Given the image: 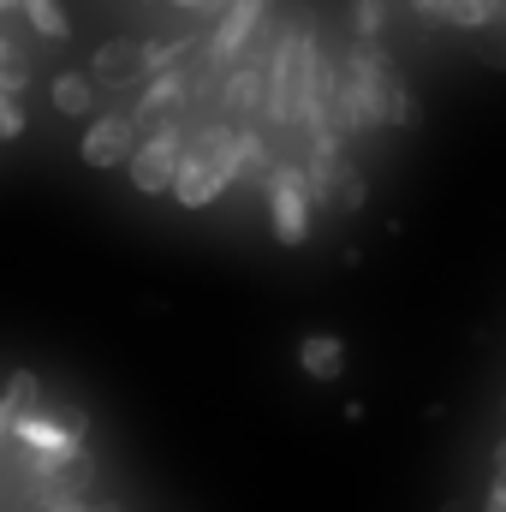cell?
Wrapping results in <instances>:
<instances>
[{"label": "cell", "mask_w": 506, "mask_h": 512, "mask_svg": "<svg viewBox=\"0 0 506 512\" xmlns=\"http://www.w3.org/2000/svg\"><path fill=\"white\" fill-rule=\"evenodd\" d=\"M316 66H322L316 36H310L304 24H286L280 42H274V54H268V96H262V114H268L274 126H298L304 96H310V84H316Z\"/></svg>", "instance_id": "obj_1"}, {"label": "cell", "mask_w": 506, "mask_h": 512, "mask_svg": "<svg viewBox=\"0 0 506 512\" xmlns=\"http://www.w3.org/2000/svg\"><path fill=\"white\" fill-rule=\"evenodd\" d=\"M387 90H393V72H387L381 48L376 42H358L340 60V126L346 131L387 126Z\"/></svg>", "instance_id": "obj_2"}, {"label": "cell", "mask_w": 506, "mask_h": 512, "mask_svg": "<svg viewBox=\"0 0 506 512\" xmlns=\"http://www.w3.org/2000/svg\"><path fill=\"white\" fill-rule=\"evenodd\" d=\"M262 197H268V221H274V239L286 251H298L310 239V179L298 161H274L268 179H262Z\"/></svg>", "instance_id": "obj_3"}, {"label": "cell", "mask_w": 506, "mask_h": 512, "mask_svg": "<svg viewBox=\"0 0 506 512\" xmlns=\"http://www.w3.org/2000/svg\"><path fill=\"white\" fill-rule=\"evenodd\" d=\"M179 161H185V131L173 126V120H161L149 137H137L126 173H131V185H137L143 197H167L173 179H179Z\"/></svg>", "instance_id": "obj_4"}, {"label": "cell", "mask_w": 506, "mask_h": 512, "mask_svg": "<svg viewBox=\"0 0 506 512\" xmlns=\"http://www.w3.org/2000/svg\"><path fill=\"white\" fill-rule=\"evenodd\" d=\"M84 435H90V417H84V411H30V417L12 423V441H18V447L60 453V459H72V453L84 447Z\"/></svg>", "instance_id": "obj_5"}, {"label": "cell", "mask_w": 506, "mask_h": 512, "mask_svg": "<svg viewBox=\"0 0 506 512\" xmlns=\"http://www.w3.org/2000/svg\"><path fill=\"white\" fill-rule=\"evenodd\" d=\"M262 18H268V0H233V6L215 18V36H209V48H203L209 66H239V60L251 54Z\"/></svg>", "instance_id": "obj_6"}, {"label": "cell", "mask_w": 506, "mask_h": 512, "mask_svg": "<svg viewBox=\"0 0 506 512\" xmlns=\"http://www.w3.org/2000/svg\"><path fill=\"white\" fill-rule=\"evenodd\" d=\"M131 149H137V120H131V114H102L96 126L84 131V143H78L84 167H96V173L131 161Z\"/></svg>", "instance_id": "obj_7"}, {"label": "cell", "mask_w": 506, "mask_h": 512, "mask_svg": "<svg viewBox=\"0 0 506 512\" xmlns=\"http://www.w3.org/2000/svg\"><path fill=\"white\" fill-rule=\"evenodd\" d=\"M227 191V173L209 161V149L203 143H191L185 149V161H179V179H173V197L185 203V209H209L215 197Z\"/></svg>", "instance_id": "obj_8"}, {"label": "cell", "mask_w": 506, "mask_h": 512, "mask_svg": "<svg viewBox=\"0 0 506 512\" xmlns=\"http://www.w3.org/2000/svg\"><path fill=\"white\" fill-rule=\"evenodd\" d=\"M90 78L96 84H137V78H149V42H126V36L102 42L96 60H90Z\"/></svg>", "instance_id": "obj_9"}, {"label": "cell", "mask_w": 506, "mask_h": 512, "mask_svg": "<svg viewBox=\"0 0 506 512\" xmlns=\"http://www.w3.org/2000/svg\"><path fill=\"white\" fill-rule=\"evenodd\" d=\"M298 370L310 382H340L346 376V340L340 334H304L298 340Z\"/></svg>", "instance_id": "obj_10"}, {"label": "cell", "mask_w": 506, "mask_h": 512, "mask_svg": "<svg viewBox=\"0 0 506 512\" xmlns=\"http://www.w3.org/2000/svg\"><path fill=\"white\" fill-rule=\"evenodd\" d=\"M262 96H268V72H262V60H239V66H233V78H227L221 108H227L233 120H245V114L262 108Z\"/></svg>", "instance_id": "obj_11"}, {"label": "cell", "mask_w": 506, "mask_h": 512, "mask_svg": "<svg viewBox=\"0 0 506 512\" xmlns=\"http://www.w3.org/2000/svg\"><path fill=\"white\" fill-rule=\"evenodd\" d=\"M48 96H54V114H66V120H84V114L96 108V78H90V72H60Z\"/></svg>", "instance_id": "obj_12"}, {"label": "cell", "mask_w": 506, "mask_h": 512, "mask_svg": "<svg viewBox=\"0 0 506 512\" xmlns=\"http://www.w3.org/2000/svg\"><path fill=\"white\" fill-rule=\"evenodd\" d=\"M24 24H30L36 36H48V42H66V36H72V18H66L60 0H24Z\"/></svg>", "instance_id": "obj_13"}, {"label": "cell", "mask_w": 506, "mask_h": 512, "mask_svg": "<svg viewBox=\"0 0 506 512\" xmlns=\"http://www.w3.org/2000/svg\"><path fill=\"white\" fill-rule=\"evenodd\" d=\"M36 393H42V382L30 376V370H18V376H6V393H0V411L18 423V417H30L36 411Z\"/></svg>", "instance_id": "obj_14"}, {"label": "cell", "mask_w": 506, "mask_h": 512, "mask_svg": "<svg viewBox=\"0 0 506 512\" xmlns=\"http://www.w3.org/2000/svg\"><path fill=\"white\" fill-rule=\"evenodd\" d=\"M364 197H370L364 173H358L352 161H340V167H334V209H340V215H352V209H364Z\"/></svg>", "instance_id": "obj_15"}, {"label": "cell", "mask_w": 506, "mask_h": 512, "mask_svg": "<svg viewBox=\"0 0 506 512\" xmlns=\"http://www.w3.org/2000/svg\"><path fill=\"white\" fill-rule=\"evenodd\" d=\"M387 126H405V131H417L423 126V102L393 78V90H387Z\"/></svg>", "instance_id": "obj_16"}, {"label": "cell", "mask_w": 506, "mask_h": 512, "mask_svg": "<svg viewBox=\"0 0 506 512\" xmlns=\"http://www.w3.org/2000/svg\"><path fill=\"white\" fill-rule=\"evenodd\" d=\"M471 36H477V54H483V66L506 72V12H501V18H489L483 30H471Z\"/></svg>", "instance_id": "obj_17"}, {"label": "cell", "mask_w": 506, "mask_h": 512, "mask_svg": "<svg viewBox=\"0 0 506 512\" xmlns=\"http://www.w3.org/2000/svg\"><path fill=\"white\" fill-rule=\"evenodd\" d=\"M352 6V24H358V42H376L387 30V0H346Z\"/></svg>", "instance_id": "obj_18"}, {"label": "cell", "mask_w": 506, "mask_h": 512, "mask_svg": "<svg viewBox=\"0 0 506 512\" xmlns=\"http://www.w3.org/2000/svg\"><path fill=\"white\" fill-rule=\"evenodd\" d=\"M12 137H24V114H18V96L0 90V143H12Z\"/></svg>", "instance_id": "obj_19"}, {"label": "cell", "mask_w": 506, "mask_h": 512, "mask_svg": "<svg viewBox=\"0 0 506 512\" xmlns=\"http://www.w3.org/2000/svg\"><path fill=\"white\" fill-rule=\"evenodd\" d=\"M411 6H417L429 24H447V0H411Z\"/></svg>", "instance_id": "obj_20"}, {"label": "cell", "mask_w": 506, "mask_h": 512, "mask_svg": "<svg viewBox=\"0 0 506 512\" xmlns=\"http://www.w3.org/2000/svg\"><path fill=\"white\" fill-rule=\"evenodd\" d=\"M483 512H506V483L495 477V489H489V501H483Z\"/></svg>", "instance_id": "obj_21"}, {"label": "cell", "mask_w": 506, "mask_h": 512, "mask_svg": "<svg viewBox=\"0 0 506 512\" xmlns=\"http://www.w3.org/2000/svg\"><path fill=\"white\" fill-rule=\"evenodd\" d=\"M36 512H90L84 501H54V507H36Z\"/></svg>", "instance_id": "obj_22"}, {"label": "cell", "mask_w": 506, "mask_h": 512, "mask_svg": "<svg viewBox=\"0 0 506 512\" xmlns=\"http://www.w3.org/2000/svg\"><path fill=\"white\" fill-rule=\"evenodd\" d=\"M0 18H24V0H0Z\"/></svg>", "instance_id": "obj_23"}, {"label": "cell", "mask_w": 506, "mask_h": 512, "mask_svg": "<svg viewBox=\"0 0 506 512\" xmlns=\"http://www.w3.org/2000/svg\"><path fill=\"white\" fill-rule=\"evenodd\" d=\"M495 471H501V483H506V441L495 447Z\"/></svg>", "instance_id": "obj_24"}, {"label": "cell", "mask_w": 506, "mask_h": 512, "mask_svg": "<svg viewBox=\"0 0 506 512\" xmlns=\"http://www.w3.org/2000/svg\"><path fill=\"white\" fill-rule=\"evenodd\" d=\"M227 6H233V0H209V6H203V12H215V18H221V12H227Z\"/></svg>", "instance_id": "obj_25"}, {"label": "cell", "mask_w": 506, "mask_h": 512, "mask_svg": "<svg viewBox=\"0 0 506 512\" xmlns=\"http://www.w3.org/2000/svg\"><path fill=\"white\" fill-rule=\"evenodd\" d=\"M173 6H185V12H203V6H209V0H173Z\"/></svg>", "instance_id": "obj_26"}, {"label": "cell", "mask_w": 506, "mask_h": 512, "mask_svg": "<svg viewBox=\"0 0 506 512\" xmlns=\"http://www.w3.org/2000/svg\"><path fill=\"white\" fill-rule=\"evenodd\" d=\"M90 512H120V507H90Z\"/></svg>", "instance_id": "obj_27"}]
</instances>
